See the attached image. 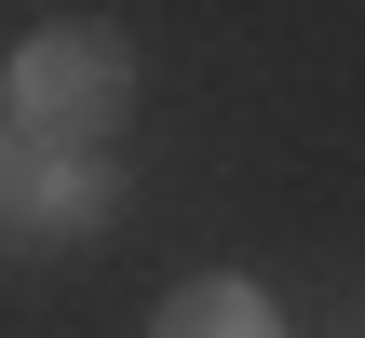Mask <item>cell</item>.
Instances as JSON below:
<instances>
[{"label":"cell","instance_id":"6da1fadb","mask_svg":"<svg viewBox=\"0 0 365 338\" xmlns=\"http://www.w3.org/2000/svg\"><path fill=\"white\" fill-rule=\"evenodd\" d=\"M122 108H135L122 27H41V41L14 54V135H27V149H108Z\"/></svg>","mask_w":365,"mask_h":338},{"label":"cell","instance_id":"7a4b0ae2","mask_svg":"<svg viewBox=\"0 0 365 338\" xmlns=\"http://www.w3.org/2000/svg\"><path fill=\"white\" fill-rule=\"evenodd\" d=\"M14 217L27 230H95V217H122V176H108V149H41L27 176H14Z\"/></svg>","mask_w":365,"mask_h":338},{"label":"cell","instance_id":"3957f363","mask_svg":"<svg viewBox=\"0 0 365 338\" xmlns=\"http://www.w3.org/2000/svg\"><path fill=\"white\" fill-rule=\"evenodd\" d=\"M149 338H284V325H271V298H257V285L203 271V285H176V298H163V325H149Z\"/></svg>","mask_w":365,"mask_h":338},{"label":"cell","instance_id":"277c9868","mask_svg":"<svg viewBox=\"0 0 365 338\" xmlns=\"http://www.w3.org/2000/svg\"><path fill=\"white\" fill-rule=\"evenodd\" d=\"M14 176H27V163H14V122H0V203H14Z\"/></svg>","mask_w":365,"mask_h":338}]
</instances>
